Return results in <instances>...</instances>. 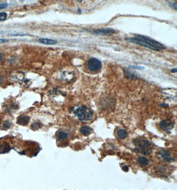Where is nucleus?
Segmentation results:
<instances>
[{
  "mask_svg": "<svg viewBox=\"0 0 177 190\" xmlns=\"http://www.w3.org/2000/svg\"><path fill=\"white\" fill-rule=\"evenodd\" d=\"M32 128L34 129H38L40 128V123H34L33 125H32Z\"/></svg>",
  "mask_w": 177,
  "mask_h": 190,
  "instance_id": "dca6fc26",
  "label": "nucleus"
},
{
  "mask_svg": "<svg viewBox=\"0 0 177 190\" xmlns=\"http://www.w3.org/2000/svg\"><path fill=\"white\" fill-rule=\"evenodd\" d=\"M166 1H167V0H166Z\"/></svg>",
  "mask_w": 177,
  "mask_h": 190,
  "instance_id": "393cba45",
  "label": "nucleus"
},
{
  "mask_svg": "<svg viewBox=\"0 0 177 190\" xmlns=\"http://www.w3.org/2000/svg\"><path fill=\"white\" fill-rule=\"evenodd\" d=\"M30 121V118L28 116H20L19 117V118L17 119V123L18 124H20V125H27L28 123Z\"/></svg>",
  "mask_w": 177,
  "mask_h": 190,
  "instance_id": "1a4fd4ad",
  "label": "nucleus"
},
{
  "mask_svg": "<svg viewBox=\"0 0 177 190\" xmlns=\"http://www.w3.org/2000/svg\"><path fill=\"white\" fill-rule=\"evenodd\" d=\"M87 67L90 71L96 72L100 70L102 68V63L99 59L96 58H91L88 60Z\"/></svg>",
  "mask_w": 177,
  "mask_h": 190,
  "instance_id": "20e7f679",
  "label": "nucleus"
},
{
  "mask_svg": "<svg viewBox=\"0 0 177 190\" xmlns=\"http://www.w3.org/2000/svg\"><path fill=\"white\" fill-rule=\"evenodd\" d=\"M123 169H124V170H125V172H128V167H123Z\"/></svg>",
  "mask_w": 177,
  "mask_h": 190,
  "instance_id": "412c9836",
  "label": "nucleus"
},
{
  "mask_svg": "<svg viewBox=\"0 0 177 190\" xmlns=\"http://www.w3.org/2000/svg\"><path fill=\"white\" fill-rule=\"evenodd\" d=\"M8 5L7 4H0V10L6 8L8 7Z\"/></svg>",
  "mask_w": 177,
  "mask_h": 190,
  "instance_id": "f3484780",
  "label": "nucleus"
},
{
  "mask_svg": "<svg viewBox=\"0 0 177 190\" xmlns=\"http://www.w3.org/2000/svg\"><path fill=\"white\" fill-rule=\"evenodd\" d=\"M80 132L85 136L89 135L91 133V128L88 126H82L80 129Z\"/></svg>",
  "mask_w": 177,
  "mask_h": 190,
  "instance_id": "9d476101",
  "label": "nucleus"
},
{
  "mask_svg": "<svg viewBox=\"0 0 177 190\" xmlns=\"http://www.w3.org/2000/svg\"><path fill=\"white\" fill-rule=\"evenodd\" d=\"M38 41H39V43L45 44V45H55V44L57 43V41L48 39V38H39Z\"/></svg>",
  "mask_w": 177,
  "mask_h": 190,
  "instance_id": "6e6552de",
  "label": "nucleus"
},
{
  "mask_svg": "<svg viewBox=\"0 0 177 190\" xmlns=\"http://www.w3.org/2000/svg\"><path fill=\"white\" fill-rule=\"evenodd\" d=\"M159 126L163 130L168 131L172 129L174 127V123L169 119H164L160 122V123H159Z\"/></svg>",
  "mask_w": 177,
  "mask_h": 190,
  "instance_id": "423d86ee",
  "label": "nucleus"
},
{
  "mask_svg": "<svg viewBox=\"0 0 177 190\" xmlns=\"http://www.w3.org/2000/svg\"><path fill=\"white\" fill-rule=\"evenodd\" d=\"M77 1H78V2H79V3H82V2L83 0H77Z\"/></svg>",
  "mask_w": 177,
  "mask_h": 190,
  "instance_id": "b1692460",
  "label": "nucleus"
},
{
  "mask_svg": "<svg viewBox=\"0 0 177 190\" xmlns=\"http://www.w3.org/2000/svg\"><path fill=\"white\" fill-rule=\"evenodd\" d=\"M137 162L141 166H146L149 163V161L147 159L146 157H140L137 159Z\"/></svg>",
  "mask_w": 177,
  "mask_h": 190,
  "instance_id": "f8f14e48",
  "label": "nucleus"
},
{
  "mask_svg": "<svg viewBox=\"0 0 177 190\" xmlns=\"http://www.w3.org/2000/svg\"><path fill=\"white\" fill-rule=\"evenodd\" d=\"M9 36H27L26 34H22V33H11L8 34Z\"/></svg>",
  "mask_w": 177,
  "mask_h": 190,
  "instance_id": "2eb2a0df",
  "label": "nucleus"
},
{
  "mask_svg": "<svg viewBox=\"0 0 177 190\" xmlns=\"http://www.w3.org/2000/svg\"><path fill=\"white\" fill-rule=\"evenodd\" d=\"M3 58H4V55H3V54L2 53H0V62L2 61V60L3 59Z\"/></svg>",
  "mask_w": 177,
  "mask_h": 190,
  "instance_id": "aec40b11",
  "label": "nucleus"
},
{
  "mask_svg": "<svg viewBox=\"0 0 177 190\" xmlns=\"http://www.w3.org/2000/svg\"><path fill=\"white\" fill-rule=\"evenodd\" d=\"M67 136L68 135L66 132L60 131L57 134V138L59 139V140H63V139H65L66 138H67Z\"/></svg>",
  "mask_w": 177,
  "mask_h": 190,
  "instance_id": "ddd939ff",
  "label": "nucleus"
},
{
  "mask_svg": "<svg viewBox=\"0 0 177 190\" xmlns=\"http://www.w3.org/2000/svg\"><path fill=\"white\" fill-rule=\"evenodd\" d=\"M134 145L137 147V150H141V152L145 154H148L150 150L151 143L145 139H135L134 141Z\"/></svg>",
  "mask_w": 177,
  "mask_h": 190,
  "instance_id": "7ed1b4c3",
  "label": "nucleus"
},
{
  "mask_svg": "<svg viewBox=\"0 0 177 190\" xmlns=\"http://www.w3.org/2000/svg\"><path fill=\"white\" fill-rule=\"evenodd\" d=\"M169 5H170V7L174 9H175V10H176V3H172V4H170Z\"/></svg>",
  "mask_w": 177,
  "mask_h": 190,
  "instance_id": "a211bd4d",
  "label": "nucleus"
},
{
  "mask_svg": "<svg viewBox=\"0 0 177 190\" xmlns=\"http://www.w3.org/2000/svg\"><path fill=\"white\" fill-rule=\"evenodd\" d=\"M8 18V14L5 12H2L0 13V21H4L7 20Z\"/></svg>",
  "mask_w": 177,
  "mask_h": 190,
  "instance_id": "4468645a",
  "label": "nucleus"
},
{
  "mask_svg": "<svg viewBox=\"0 0 177 190\" xmlns=\"http://www.w3.org/2000/svg\"><path fill=\"white\" fill-rule=\"evenodd\" d=\"M8 42V40H6V39H0V43H4Z\"/></svg>",
  "mask_w": 177,
  "mask_h": 190,
  "instance_id": "6ab92c4d",
  "label": "nucleus"
},
{
  "mask_svg": "<svg viewBox=\"0 0 177 190\" xmlns=\"http://www.w3.org/2000/svg\"><path fill=\"white\" fill-rule=\"evenodd\" d=\"M92 33L98 36H109L115 33V30L112 28H102V29L94 30Z\"/></svg>",
  "mask_w": 177,
  "mask_h": 190,
  "instance_id": "39448f33",
  "label": "nucleus"
},
{
  "mask_svg": "<svg viewBox=\"0 0 177 190\" xmlns=\"http://www.w3.org/2000/svg\"><path fill=\"white\" fill-rule=\"evenodd\" d=\"M125 40L129 42L138 44V45L154 51H160L166 48L165 46H163L162 43H159L157 41L147 36H141V35H135L134 37L127 38Z\"/></svg>",
  "mask_w": 177,
  "mask_h": 190,
  "instance_id": "f257e3e1",
  "label": "nucleus"
},
{
  "mask_svg": "<svg viewBox=\"0 0 177 190\" xmlns=\"http://www.w3.org/2000/svg\"><path fill=\"white\" fill-rule=\"evenodd\" d=\"M172 72L173 73H176V69H173V70H171Z\"/></svg>",
  "mask_w": 177,
  "mask_h": 190,
  "instance_id": "4be33fe9",
  "label": "nucleus"
},
{
  "mask_svg": "<svg viewBox=\"0 0 177 190\" xmlns=\"http://www.w3.org/2000/svg\"><path fill=\"white\" fill-rule=\"evenodd\" d=\"M158 156L166 161H170L172 160L171 156H170V154L168 151L160 150L159 151V153H158Z\"/></svg>",
  "mask_w": 177,
  "mask_h": 190,
  "instance_id": "0eeeda50",
  "label": "nucleus"
},
{
  "mask_svg": "<svg viewBox=\"0 0 177 190\" xmlns=\"http://www.w3.org/2000/svg\"><path fill=\"white\" fill-rule=\"evenodd\" d=\"M117 136H118V138L121 139H125L128 137V132L124 130V129H119V130L117 131Z\"/></svg>",
  "mask_w": 177,
  "mask_h": 190,
  "instance_id": "9b49d317",
  "label": "nucleus"
},
{
  "mask_svg": "<svg viewBox=\"0 0 177 190\" xmlns=\"http://www.w3.org/2000/svg\"><path fill=\"white\" fill-rule=\"evenodd\" d=\"M74 114L80 121H89L92 119L93 112L86 106H80L74 111Z\"/></svg>",
  "mask_w": 177,
  "mask_h": 190,
  "instance_id": "f03ea898",
  "label": "nucleus"
},
{
  "mask_svg": "<svg viewBox=\"0 0 177 190\" xmlns=\"http://www.w3.org/2000/svg\"><path fill=\"white\" fill-rule=\"evenodd\" d=\"M2 80H3V79H2V76H0V84H2Z\"/></svg>",
  "mask_w": 177,
  "mask_h": 190,
  "instance_id": "5701e85b",
  "label": "nucleus"
}]
</instances>
